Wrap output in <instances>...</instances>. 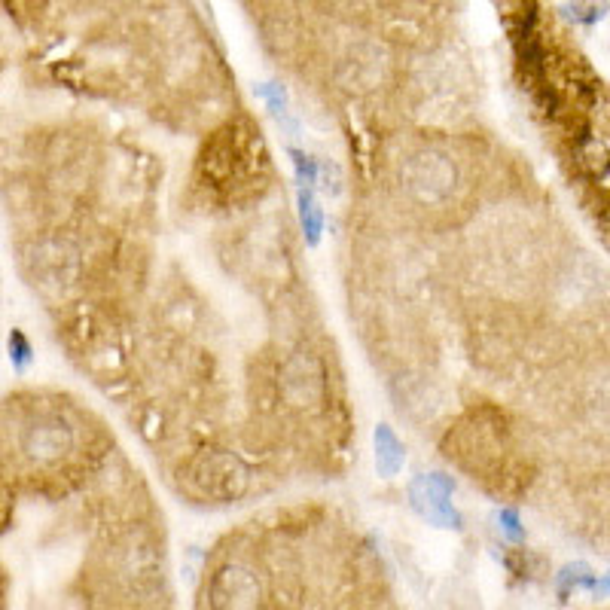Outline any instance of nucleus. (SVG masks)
I'll return each mask as SVG.
<instances>
[{"label":"nucleus","instance_id":"f257e3e1","mask_svg":"<svg viewBox=\"0 0 610 610\" xmlns=\"http://www.w3.org/2000/svg\"><path fill=\"white\" fill-rule=\"evenodd\" d=\"M403 183H406V193L412 196V202L437 208L446 199H452L455 183H458V171H455V162L446 153L418 150V153L409 156V162L403 168Z\"/></svg>","mask_w":610,"mask_h":610},{"label":"nucleus","instance_id":"f03ea898","mask_svg":"<svg viewBox=\"0 0 610 610\" xmlns=\"http://www.w3.org/2000/svg\"><path fill=\"white\" fill-rule=\"evenodd\" d=\"M455 482L446 473H424L409 482L412 510L437 528H461V513L452 504Z\"/></svg>","mask_w":610,"mask_h":610},{"label":"nucleus","instance_id":"7ed1b4c3","mask_svg":"<svg viewBox=\"0 0 610 610\" xmlns=\"http://www.w3.org/2000/svg\"><path fill=\"white\" fill-rule=\"evenodd\" d=\"M74 446V431L68 421H61L55 415H46L40 421H31L28 431L22 437V452L37 461V464H46V461H58L65 458Z\"/></svg>","mask_w":610,"mask_h":610},{"label":"nucleus","instance_id":"20e7f679","mask_svg":"<svg viewBox=\"0 0 610 610\" xmlns=\"http://www.w3.org/2000/svg\"><path fill=\"white\" fill-rule=\"evenodd\" d=\"M373 458H376V473L382 479L400 476V470L406 464V446L400 443V437L394 434L391 424H376V431H373Z\"/></svg>","mask_w":610,"mask_h":610},{"label":"nucleus","instance_id":"39448f33","mask_svg":"<svg viewBox=\"0 0 610 610\" xmlns=\"http://www.w3.org/2000/svg\"><path fill=\"white\" fill-rule=\"evenodd\" d=\"M296 208H299V226H302V238L309 248H318L321 235H324V208L318 205L312 187H299L296 193Z\"/></svg>","mask_w":610,"mask_h":610},{"label":"nucleus","instance_id":"423d86ee","mask_svg":"<svg viewBox=\"0 0 610 610\" xmlns=\"http://www.w3.org/2000/svg\"><path fill=\"white\" fill-rule=\"evenodd\" d=\"M562 13L580 25H595L607 16V0H571L562 7Z\"/></svg>","mask_w":610,"mask_h":610},{"label":"nucleus","instance_id":"0eeeda50","mask_svg":"<svg viewBox=\"0 0 610 610\" xmlns=\"http://www.w3.org/2000/svg\"><path fill=\"white\" fill-rule=\"evenodd\" d=\"M290 162H293V168H296L299 187H315V183L321 180V168H318V162H315L309 153H302V150H290Z\"/></svg>","mask_w":610,"mask_h":610},{"label":"nucleus","instance_id":"6e6552de","mask_svg":"<svg viewBox=\"0 0 610 610\" xmlns=\"http://www.w3.org/2000/svg\"><path fill=\"white\" fill-rule=\"evenodd\" d=\"M559 586L562 589H580V586H595V577L589 574L586 565H571L559 574Z\"/></svg>","mask_w":610,"mask_h":610},{"label":"nucleus","instance_id":"1a4fd4ad","mask_svg":"<svg viewBox=\"0 0 610 610\" xmlns=\"http://www.w3.org/2000/svg\"><path fill=\"white\" fill-rule=\"evenodd\" d=\"M495 522H498V531L510 540H522L525 537V528L519 522V513L516 510H498L495 513Z\"/></svg>","mask_w":610,"mask_h":610},{"label":"nucleus","instance_id":"9d476101","mask_svg":"<svg viewBox=\"0 0 610 610\" xmlns=\"http://www.w3.org/2000/svg\"><path fill=\"white\" fill-rule=\"evenodd\" d=\"M10 351H13L10 357H13L16 366L28 363V357H31V345H28V339L19 330H13V336H10Z\"/></svg>","mask_w":610,"mask_h":610},{"label":"nucleus","instance_id":"9b49d317","mask_svg":"<svg viewBox=\"0 0 610 610\" xmlns=\"http://www.w3.org/2000/svg\"><path fill=\"white\" fill-rule=\"evenodd\" d=\"M193 4L199 7V13H202V19L214 28V13H211V0H193Z\"/></svg>","mask_w":610,"mask_h":610}]
</instances>
